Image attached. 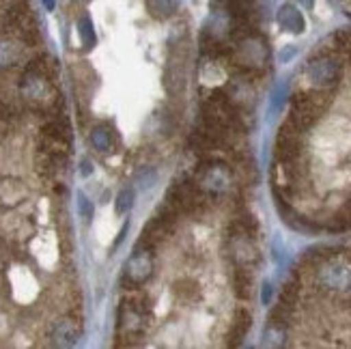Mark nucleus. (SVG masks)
<instances>
[{
  "instance_id": "nucleus-4",
  "label": "nucleus",
  "mask_w": 351,
  "mask_h": 349,
  "mask_svg": "<svg viewBox=\"0 0 351 349\" xmlns=\"http://www.w3.org/2000/svg\"><path fill=\"white\" fill-rule=\"evenodd\" d=\"M0 30L5 35L20 39L24 45H37L39 43V28L30 9L22 3L9 5L0 13Z\"/></svg>"
},
{
  "instance_id": "nucleus-22",
  "label": "nucleus",
  "mask_w": 351,
  "mask_h": 349,
  "mask_svg": "<svg viewBox=\"0 0 351 349\" xmlns=\"http://www.w3.org/2000/svg\"><path fill=\"white\" fill-rule=\"evenodd\" d=\"M78 30H80V37L84 39V45H86V48H90V45L95 43V33H93V26H90L88 18H84L78 24Z\"/></svg>"
},
{
  "instance_id": "nucleus-24",
  "label": "nucleus",
  "mask_w": 351,
  "mask_h": 349,
  "mask_svg": "<svg viewBox=\"0 0 351 349\" xmlns=\"http://www.w3.org/2000/svg\"><path fill=\"white\" fill-rule=\"evenodd\" d=\"M261 302H263V304H269V302H271V285H269V282H265V285H263Z\"/></svg>"
},
{
  "instance_id": "nucleus-2",
  "label": "nucleus",
  "mask_w": 351,
  "mask_h": 349,
  "mask_svg": "<svg viewBox=\"0 0 351 349\" xmlns=\"http://www.w3.org/2000/svg\"><path fill=\"white\" fill-rule=\"evenodd\" d=\"M233 63V67L237 69L239 75H246V78H254V75H261L263 69L267 67L269 63V48L267 43L258 37V35H252L248 39L239 41L235 48H233V54L228 58Z\"/></svg>"
},
{
  "instance_id": "nucleus-15",
  "label": "nucleus",
  "mask_w": 351,
  "mask_h": 349,
  "mask_svg": "<svg viewBox=\"0 0 351 349\" xmlns=\"http://www.w3.org/2000/svg\"><path fill=\"white\" fill-rule=\"evenodd\" d=\"M278 24L287 30V33L300 35L306 28V22H304V15L293 7V5H282L278 11Z\"/></svg>"
},
{
  "instance_id": "nucleus-23",
  "label": "nucleus",
  "mask_w": 351,
  "mask_h": 349,
  "mask_svg": "<svg viewBox=\"0 0 351 349\" xmlns=\"http://www.w3.org/2000/svg\"><path fill=\"white\" fill-rule=\"evenodd\" d=\"M78 209H80V214H82V218H84V220H90V218H93V205L88 203V199H86L84 194H80Z\"/></svg>"
},
{
  "instance_id": "nucleus-12",
  "label": "nucleus",
  "mask_w": 351,
  "mask_h": 349,
  "mask_svg": "<svg viewBox=\"0 0 351 349\" xmlns=\"http://www.w3.org/2000/svg\"><path fill=\"white\" fill-rule=\"evenodd\" d=\"M82 337V326L73 317H65V320L56 322L52 330V341L58 347H73Z\"/></svg>"
},
{
  "instance_id": "nucleus-26",
  "label": "nucleus",
  "mask_w": 351,
  "mask_h": 349,
  "mask_svg": "<svg viewBox=\"0 0 351 349\" xmlns=\"http://www.w3.org/2000/svg\"><path fill=\"white\" fill-rule=\"evenodd\" d=\"M43 3H45V7H48V9H54V0H43Z\"/></svg>"
},
{
  "instance_id": "nucleus-20",
  "label": "nucleus",
  "mask_w": 351,
  "mask_h": 349,
  "mask_svg": "<svg viewBox=\"0 0 351 349\" xmlns=\"http://www.w3.org/2000/svg\"><path fill=\"white\" fill-rule=\"evenodd\" d=\"M147 3H149V9L156 15H160V18L171 15L177 9V0H147Z\"/></svg>"
},
{
  "instance_id": "nucleus-10",
  "label": "nucleus",
  "mask_w": 351,
  "mask_h": 349,
  "mask_svg": "<svg viewBox=\"0 0 351 349\" xmlns=\"http://www.w3.org/2000/svg\"><path fill=\"white\" fill-rule=\"evenodd\" d=\"M151 274H154V252L151 248L138 246L123 267V285L128 289H138L151 278Z\"/></svg>"
},
{
  "instance_id": "nucleus-6",
  "label": "nucleus",
  "mask_w": 351,
  "mask_h": 349,
  "mask_svg": "<svg viewBox=\"0 0 351 349\" xmlns=\"http://www.w3.org/2000/svg\"><path fill=\"white\" fill-rule=\"evenodd\" d=\"M149 315L145 300L141 298H130L121 302L119 309V339H141L147 332Z\"/></svg>"
},
{
  "instance_id": "nucleus-11",
  "label": "nucleus",
  "mask_w": 351,
  "mask_h": 349,
  "mask_svg": "<svg viewBox=\"0 0 351 349\" xmlns=\"http://www.w3.org/2000/svg\"><path fill=\"white\" fill-rule=\"evenodd\" d=\"M228 252H231V259L237 267L254 269L258 263H261V252H258L252 237L228 235Z\"/></svg>"
},
{
  "instance_id": "nucleus-5",
  "label": "nucleus",
  "mask_w": 351,
  "mask_h": 349,
  "mask_svg": "<svg viewBox=\"0 0 351 349\" xmlns=\"http://www.w3.org/2000/svg\"><path fill=\"white\" fill-rule=\"evenodd\" d=\"M166 203L171 207H175L179 214L186 216H201L207 209L209 196L198 188V184L194 179H183L177 181L166 192Z\"/></svg>"
},
{
  "instance_id": "nucleus-8",
  "label": "nucleus",
  "mask_w": 351,
  "mask_h": 349,
  "mask_svg": "<svg viewBox=\"0 0 351 349\" xmlns=\"http://www.w3.org/2000/svg\"><path fill=\"white\" fill-rule=\"evenodd\" d=\"M306 75L313 86L319 88H334L341 82L343 75V65L337 54L332 52H319L306 67Z\"/></svg>"
},
{
  "instance_id": "nucleus-19",
  "label": "nucleus",
  "mask_w": 351,
  "mask_h": 349,
  "mask_svg": "<svg viewBox=\"0 0 351 349\" xmlns=\"http://www.w3.org/2000/svg\"><path fill=\"white\" fill-rule=\"evenodd\" d=\"M90 145L95 147V151H99V154H106V151L112 149V136L110 132L106 128H95L93 132H90Z\"/></svg>"
},
{
  "instance_id": "nucleus-21",
  "label": "nucleus",
  "mask_w": 351,
  "mask_h": 349,
  "mask_svg": "<svg viewBox=\"0 0 351 349\" xmlns=\"http://www.w3.org/2000/svg\"><path fill=\"white\" fill-rule=\"evenodd\" d=\"M134 205V192L128 188V190H121L119 196H117V203H114V209L117 214H128Z\"/></svg>"
},
{
  "instance_id": "nucleus-1",
  "label": "nucleus",
  "mask_w": 351,
  "mask_h": 349,
  "mask_svg": "<svg viewBox=\"0 0 351 349\" xmlns=\"http://www.w3.org/2000/svg\"><path fill=\"white\" fill-rule=\"evenodd\" d=\"M313 280L319 289L334 291V293H345L351 289V254L337 252L322 261L315 272Z\"/></svg>"
},
{
  "instance_id": "nucleus-7",
  "label": "nucleus",
  "mask_w": 351,
  "mask_h": 349,
  "mask_svg": "<svg viewBox=\"0 0 351 349\" xmlns=\"http://www.w3.org/2000/svg\"><path fill=\"white\" fill-rule=\"evenodd\" d=\"M20 91H22V97L33 106V108H45V106H50L56 97L50 75H45L37 69H30V67H26L22 75Z\"/></svg>"
},
{
  "instance_id": "nucleus-16",
  "label": "nucleus",
  "mask_w": 351,
  "mask_h": 349,
  "mask_svg": "<svg viewBox=\"0 0 351 349\" xmlns=\"http://www.w3.org/2000/svg\"><path fill=\"white\" fill-rule=\"evenodd\" d=\"M231 282H233L235 298H239V300H250L252 298V269L235 265Z\"/></svg>"
},
{
  "instance_id": "nucleus-9",
  "label": "nucleus",
  "mask_w": 351,
  "mask_h": 349,
  "mask_svg": "<svg viewBox=\"0 0 351 349\" xmlns=\"http://www.w3.org/2000/svg\"><path fill=\"white\" fill-rule=\"evenodd\" d=\"M304 130H300L291 121H285L276 136V162H298L304 160L306 145H304Z\"/></svg>"
},
{
  "instance_id": "nucleus-13",
  "label": "nucleus",
  "mask_w": 351,
  "mask_h": 349,
  "mask_svg": "<svg viewBox=\"0 0 351 349\" xmlns=\"http://www.w3.org/2000/svg\"><path fill=\"white\" fill-rule=\"evenodd\" d=\"M24 48L26 45L15 37L0 39V69H15L24 63Z\"/></svg>"
},
{
  "instance_id": "nucleus-17",
  "label": "nucleus",
  "mask_w": 351,
  "mask_h": 349,
  "mask_svg": "<svg viewBox=\"0 0 351 349\" xmlns=\"http://www.w3.org/2000/svg\"><path fill=\"white\" fill-rule=\"evenodd\" d=\"M175 296L179 302H196L198 296H201V289H198V282L192 278H181L175 282Z\"/></svg>"
},
{
  "instance_id": "nucleus-25",
  "label": "nucleus",
  "mask_w": 351,
  "mask_h": 349,
  "mask_svg": "<svg viewBox=\"0 0 351 349\" xmlns=\"http://www.w3.org/2000/svg\"><path fill=\"white\" fill-rule=\"evenodd\" d=\"M300 5H304L306 9H313L315 7V0H300Z\"/></svg>"
},
{
  "instance_id": "nucleus-18",
  "label": "nucleus",
  "mask_w": 351,
  "mask_h": 349,
  "mask_svg": "<svg viewBox=\"0 0 351 349\" xmlns=\"http://www.w3.org/2000/svg\"><path fill=\"white\" fill-rule=\"evenodd\" d=\"M285 343H287V328L269 322L267 328H265V335H263V345L280 347V345H285Z\"/></svg>"
},
{
  "instance_id": "nucleus-14",
  "label": "nucleus",
  "mask_w": 351,
  "mask_h": 349,
  "mask_svg": "<svg viewBox=\"0 0 351 349\" xmlns=\"http://www.w3.org/2000/svg\"><path fill=\"white\" fill-rule=\"evenodd\" d=\"M252 326V313L248 309H237L233 315L231 332H228V347H237Z\"/></svg>"
},
{
  "instance_id": "nucleus-3",
  "label": "nucleus",
  "mask_w": 351,
  "mask_h": 349,
  "mask_svg": "<svg viewBox=\"0 0 351 349\" xmlns=\"http://www.w3.org/2000/svg\"><path fill=\"white\" fill-rule=\"evenodd\" d=\"M194 181L207 196L220 199V196L233 192L235 173H233V166H226L224 162H218V160H209V162L198 164V169L194 173Z\"/></svg>"
}]
</instances>
